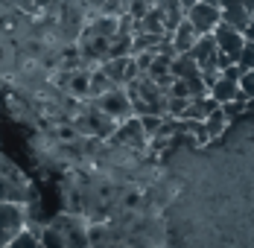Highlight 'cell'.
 I'll return each instance as SVG.
<instances>
[{
    "label": "cell",
    "instance_id": "cell-1",
    "mask_svg": "<svg viewBox=\"0 0 254 248\" xmlns=\"http://www.w3.org/2000/svg\"><path fill=\"white\" fill-rule=\"evenodd\" d=\"M73 128H76L79 134H85V137L105 140V137L117 128V120H111L105 111H100V108L91 102V105H85L76 117H73Z\"/></svg>",
    "mask_w": 254,
    "mask_h": 248
},
{
    "label": "cell",
    "instance_id": "cell-2",
    "mask_svg": "<svg viewBox=\"0 0 254 248\" xmlns=\"http://www.w3.org/2000/svg\"><path fill=\"white\" fill-rule=\"evenodd\" d=\"M187 24L196 29V35H210L216 24H219V6L216 3H207V0H196L187 12H184Z\"/></svg>",
    "mask_w": 254,
    "mask_h": 248
},
{
    "label": "cell",
    "instance_id": "cell-3",
    "mask_svg": "<svg viewBox=\"0 0 254 248\" xmlns=\"http://www.w3.org/2000/svg\"><path fill=\"white\" fill-rule=\"evenodd\" d=\"M111 146H126V149H143L146 146V134H143V128H140V120L137 117H126V120H120L117 128L105 137Z\"/></svg>",
    "mask_w": 254,
    "mask_h": 248
},
{
    "label": "cell",
    "instance_id": "cell-4",
    "mask_svg": "<svg viewBox=\"0 0 254 248\" xmlns=\"http://www.w3.org/2000/svg\"><path fill=\"white\" fill-rule=\"evenodd\" d=\"M26 228V207L24 204H12V201H0V248L6 246L18 231Z\"/></svg>",
    "mask_w": 254,
    "mask_h": 248
},
{
    "label": "cell",
    "instance_id": "cell-5",
    "mask_svg": "<svg viewBox=\"0 0 254 248\" xmlns=\"http://www.w3.org/2000/svg\"><path fill=\"white\" fill-rule=\"evenodd\" d=\"M102 73L108 76L117 88H126L131 79H137V64H134V56H120V59H105L102 64H97Z\"/></svg>",
    "mask_w": 254,
    "mask_h": 248
},
{
    "label": "cell",
    "instance_id": "cell-6",
    "mask_svg": "<svg viewBox=\"0 0 254 248\" xmlns=\"http://www.w3.org/2000/svg\"><path fill=\"white\" fill-rule=\"evenodd\" d=\"M94 105H97L100 111H105L111 120H117V123L126 120V117H131V102H128L123 88H114V91H105L100 97H94Z\"/></svg>",
    "mask_w": 254,
    "mask_h": 248
},
{
    "label": "cell",
    "instance_id": "cell-7",
    "mask_svg": "<svg viewBox=\"0 0 254 248\" xmlns=\"http://www.w3.org/2000/svg\"><path fill=\"white\" fill-rule=\"evenodd\" d=\"M0 201H12V204H24V207L32 201V190L18 170L9 175H0Z\"/></svg>",
    "mask_w": 254,
    "mask_h": 248
},
{
    "label": "cell",
    "instance_id": "cell-8",
    "mask_svg": "<svg viewBox=\"0 0 254 248\" xmlns=\"http://www.w3.org/2000/svg\"><path fill=\"white\" fill-rule=\"evenodd\" d=\"M213 35V44H216V50L222 53V56H228L231 62H237V56H240V50H243V44H246V35L240 32V29H234V26L228 24H216V29L210 32Z\"/></svg>",
    "mask_w": 254,
    "mask_h": 248
},
{
    "label": "cell",
    "instance_id": "cell-9",
    "mask_svg": "<svg viewBox=\"0 0 254 248\" xmlns=\"http://www.w3.org/2000/svg\"><path fill=\"white\" fill-rule=\"evenodd\" d=\"M252 12L254 9H249V6H222V9H219V21L234 26V29H240V32L246 35V41H254Z\"/></svg>",
    "mask_w": 254,
    "mask_h": 248
},
{
    "label": "cell",
    "instance_id": "cell-10",
    "mask_svg": "<svg viewBox=\"0 0 254 248\" xmlns=\"http://www.w3.org/2000/svg\"><path fill=\"white\" fill-rule=\"evenodd\" d=\"M190 56H193V62L199 64V70H202V67H216L219 50H216V44H213V35H199L196 44L190 47Z\"/></svg>",
    "mask_w": 254,
    "mask_h": 248
},
{
    "label": "cell",
    "instance_id": "cell-11",
    "mask_svg": "<svg viewBox=\"0 0 254 248\" xmlns=\"http://www.w3.org/2000/svg\"><path fill=\"white\" fill-rule=\"evenodd\" d=\"M152 6L161 12V18H164V35H170L178 26V21H184V9H181L178 0H155Z\"/></svg>",
    "mask_w": 254,
    "mask_h": 248
},
{
    "label": "cell",
    "instance_id": "cell-12",
    "mask_svg": "<svg viewBox=\"0 0 254 248\" xmlns=\"http://www.w3.org/2000/svg\"><path fill=\"white\" fill-rule=\"evenodd\" d=\"M219 102L210 97V94H202V97H187V108H184V120H204Z\"/></svg>",
    "mask_w": 254,
    "mask_h": 248
},
{
    "label": "cell",
    "instance_id": "cell-13",
    "mask_svg": "<svg viewBox=\"0 0 254 248\" xmlns=\"http://www.w3.org/2000/svg\"><path fill=\"white\" fill-rule=\"evenodd\" d=\"M196 38H199V35H196V29H193V26L187 24V18H184V21H178V26L170 32V41H173L176 56H178V53H190V47L196 44Z\"/></svg>",
    "mask_w": 254,
    "mask_h": 248
},
{
    "label": "cell",
    "instance_id": "cell-14",
    "mask_svg": "<svg viewBox=\"0 0 254 248\" xmlns=\"http://www.w3.org/2000/svg\"><path fill=\"white\" fill-rule=\"evenodd\" d=\"M170 73L176 76V79H190V76L199 73V64L193 62L190 53H178L176 59L170 62Z\"/></svg>",
    "mask_w": 254,
    "mask_h": 248
},
{
    "label": "cell",
    "instance_id": "cell-15",
    "mask_svg": "<svg viewBox=\"0 0 254 248\" xmlns=\"http://www.w3.org/2000/svg\"><path fill=\"white\" fill-rule=\"evenodd\" d=\"M202 123H204V131H207V137H210V140H216V137H219V134H222V131L228 128V123H231V120L225 117L222 105H216V108H213V111H210V114L204 117Z\"/></svg>",
    "mask_w": 254,
    "mask_h": 248
},
{
    "label": "cell",
    "instance_id": "cell-16",
    "mask_svg": "<svg viewBox=\"0 0 254 248\" xmlns=\"http://www.w3.org/2000/svg\"><path fill=\"white\" fill-rule=\"evenodd\" d=\"M207 94L216 99L219 105H222V102H231V99H234V94H237V82H234V79H228V76L219 73V79H216V82H213V85L207 88Z\"/></svg>",
    "mask_w": 254,
    "mask_h": 248
},
{
    "label": "cell",
    "instance_id": "cell-17",
    "mask_svg": "<svg viewBox=\"0 0 254 248\" xmlns=\"http://www.w3.org/2000/svg\"><path fill=\"white\" fill-rule=\"evenodd\" d=\"M114 88H117V85L102 73L100 67H94V70H91V76H88V97H100V94L114 91Z\"/></svg>",
    "mask_w": 254,
    "mask_h": 248
},
{
    "label": "cell",
    "instance_id": "cell-18",
    "mask_svg": "<svg viewBox=\"0 0 254 248\" xmlns=\"http://www.w3.org/2000/svg\"><path fill=\"white\" fill-rule=\"evenodd\" d=\"M120 56H131V35H120V32H114V35L108 38L105 59H120Z\"/></svg>",
    "mask_w": 254,
    "mask_h": 248
},
{
    "label": "cell",
    "instance_id": "cell-19",
    "mask_svg": "<svg viewBox=\"0 0 254 248\" xmlns=\"http://www.w3.org/2000/svg\"><path fill=\"white\" fill-rule=\"evenodd\" d=\"M88 76H91V70H85V67H73L64 88H67L73 97H88Z\"/></svg>",
    "mask_w": 254,
    "mask_h": 248
},
{
    "label": "cell",
    "instance_id": "cell-20",
    "mask_svg": "<svg viewBox=\"0 0 254 248\" xmlns=\"http://www.w3.org/2000/svg\"><path fill=\"white\" fill-rule=\"evenodd\" d=\"M38 243H41V248H64V237L50 222V225H44V228H38Z\"/></svg>",
    "mask_w": 254,
    "mask_h": 248
},
{
    "label": "cell",
    "instance_id": "cell-21",
    "mask_svg": "<svg viewBox=\"0 0 254 248\" xmlns=\"http://www.w3.org/2000/svg\"><path fill=\"white\" fill-rule=\"evenodd\" d=\"M3 248H41V243H38V234L35 231L24 228V231H18Z\"/></svg>",
    "mask_w": 254,
    "mask_h": 248
},
{
    "label": "cell",
    "instance_id": "cell-22",
    "mask_svg": "<svg viewBox=\"0 0 254 248\" xmlns=\"http://www.w3.org/2000/svg\"><path fill=\"white\" fill-rule=\"evenodd\" d=\"M161 41V35H152V32H137L131 35V56L134 53H143V50H155Z\"/></svg>",
    "mask_w": 254,
    "mask_h": 248
},
{
    "label": "cell",
    "instance_id": "cell-23",
    "mask_svg": "<svg viewBox=\"0 0 254 248\" xmlns=\"http://www.w3.org/2000/svg\"><path fill=\"white\" fill-rule=\"evenodd\" d=\"M137 120H140V128H143L146 143H149L155 134H158V128H161V120H164V117H158V114H143V117H137Z\"/></svg>",
    "mask_w": 254,
    "mask_h": 248
},
{
    "label": "cell",
    "instance_id": "cell-24",
    "mask_svg": "<svg viewBox=\"0 0 254 248\" xmlns=\"http://www.w3.org/2000/svg\"><path fill=\"white\" fill-rule=\"evenodd\" d=\"M237 67H240V70H252L254 67V41H246V44H243L240 56H237Z\"/></svg>",
    "mask_w": 254,
    "mask_h": 248
},
{
    "label": "cell",
    "instance_id": "cell-25",
    "mask_svg": "<svg viewBox=\"0 0 254 248\" xmlns=\"http://www.w3.org/2000/svg\"><path fill=\"white\" fill-rule=\"evenodd\" d=\"M187 108V97H170L167 94V117H181Z\"/></svg>",
    "mask_w": 254,
    "mask_h": 248
},
{
    "label": "cell",
    "instance_id": "cell-26",
    "mask_svg": "<svg viewBox=\"0 0 254 248\" xmlns=\"http://www.w3.org/2000/svg\"><path fill=\"white\" fill-rule=\"evenodd\" d=\"M237 88H240L246 97H254V76H252V70L240 73V79H237Z\"/></svg>",
    "mask_w": 254,
    "mask_h": 248
},
{
    "label": "cell",
    "instance_id": "cell-27",
    "mask_svg": "<svg viewBox=\"0 0 254 248\" xmlns=\"http://www.w3.org/2000/svg\"><path fill=\"white\" fill-rule=\"evenodd\" d=\"M219 9L222 6H249V9H254V0H213Z\"/></svg>",
    "mask_w": 254,
    "mask_h": 248
},
{
    "label": "cell",
    "instance_id": "cell-28",
    "mask_svg": "<svg viewBox=\"0 0 254 248\" xmlns=\"http://www.w3.org/2000/svg\"><path fill=\"white\" fill-rule=\"evenodd\" d=\"M178 3H181V9H184V12H187V9H190V6H193V3H196V0H178Z\"/></svg>",
    "mask_w": 254,
    "mask_h": 248
},
{
    "label": "cell",
    "instance_id": "cell-29",
    "mask_svg": "<svg viewBox=\"0 0 254 248\" xmlns=\"http://www.w3.org/2000/svg\"><path fill=\"white\" fill-rule=\"evenodd\" d=\"M146 3H155V0H146Z\"/></svg>",
    "mask_w": 254,
    "mask_h": 248
}]
</instances>
